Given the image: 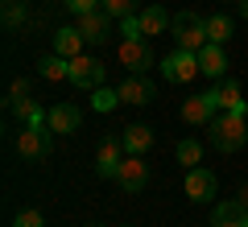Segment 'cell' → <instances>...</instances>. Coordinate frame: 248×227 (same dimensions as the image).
Instances as JSON below:
<instances>
[{"instance_id":"1","label":"cell","mask_w":248,"mask_h":227,"mask_svg":"<svg viewBox=\"0 0 248 227\" xmlns=\"http://www.w3.org/2000/svg\"><path fill=\"white\" fill-rule=\"evenodd\" d=\"M207 128H211V149H219V153H236V149H244V140H248L244 112H219Z\"/></svg>"},{"instance_id":"2","label":"cell","mask_w":248,"mask_h":227,"mask_svg":"<svg viewBox=\"0 0 248 227\" xmlns=\"http://www.w3.org/2000/svg\"><path fill=\"white\" fill-rule=\"evenodd\" d=\"M170 33H174L178 50H190V54H199L207 42H211V37H207V21L199 17V13H178L174 25H170Z\"/></svg>"},{"instance_id":"3","label":"cell","mask_w":248,"mask_h":227,"mask_svg":"<svg viewBox=\"0 0 248 227\" xmlns=\"http://www.w3.org/2000/svg\"><path fill=\"white\" fill-rule=\"evenodd\" d=\"M157 70H161V79H166V83H190L195 75H203V70H199V54H190V50L166 54V58L157 62Z\"/></svg>"},{"instance_id":"4","label":"cell","mask_w":248,"mask_h":227,"mask_svg":"<svg viewBox=\"0 0 248 227\" xmlns=\"http://www.w3.org/2000/svg\"><path fill=\"white\" fill-rule=\"evenodd\" d=\"M120 62L133 70V75H145L149 66H157V54H153L149 37H124L120 42Z\"/></svg>"},{"instance_id":"5","label":"cell","mask_w":248,"mask_h":227,"mask_svg":"<svg viewBox=\"0 0 248 227\" xmlns=\"http://www.w3.org/2000/svg\"><path fill=\"white\" fill-rule=\"evenodd\" d=\"M50 136H54L50 128H29L25 124V128L17 132V153L25 161H46L50 157Z\"/></svg>"},{"instance_id":"6","label":"cell","mask_w":248,"mask_h":227,"mask_svg":"<svg viewBox=\"0 0 248 227\" xmlns=\"http://www.w3.org/2000/svg\"><path fill=\"white\" fill-rule=\"evenodd\" d=\"M66 83H75V87H83V91L104 87V62H95L91 54H79V58H71V79H66Z\"/></svg>"},{"instance_id":"7","label":"cell","mask_w":248,"mask_h":227,"mask_svg":"<svg viewBox=\"0 0 248 227\" xmlns=\"http://www.w3.org/2000/svg\"><path fill=\"white\" fill-rule=\"evenodd\" d=\"M124 140L120 136H104L99 140V153H95V174L99 178H116L120 174V166H124Z\"/></svg>"},{"instance_id":"8","label":"cell","mask_w":248,"mask_h":227,"mask_svg":"<svg viewBox=\"0 0 248 227\" xmlns=\"http://www.w3.org/2000/svg\"><path fill=\"white\" fill-rule=\"evenodd\" d=\"M116 182H120V190L124 194H141L145 186H149V166H145V157H124V166H120V174H116Z\"/></svg>"},{"instance_id":"9","label":"cell","mask_w":248,"mask_h":227,"mask_svg":"<svg viewBox=\"0 0 248 227\" xmlns=\"http://www.w3.org/2000/svg\"><path fill=\"white\" fill-rule=\"evenodd\" d=\"M215 174L211 169H203V166H195V169H186V182H182V190H186V198L190 202H211L215 198Z\"/></svg>"},{"instance_id":"10","label":"cell","mask_w":248,"mask_h":227,"mask_svg":"<svg viewBox=\"0 0 248 227\" xmlns=\"http://www.w3.org/2000/svg\"><path fill=\"white\" fill-rule=\"evenodd\" d=\"M112 21H116V17H108L104 9L83 13V17H79V33L87 37L91 45H104V42H112Z\"/></svg>"},{"instance_id":"11","label":"cell","mask_w":248,"mask_h":227,"mask_svg":"<svg viewBox=\"0 0 248 227\" xmlns=\"http://www.w3.org/2000/svg\"><path fill=\"white\" fill-rule=\"evenodd\" d=\"M79 124H83V112H79V107H75V104H58V107H50L46 128L58 132V136H71V132H79Z\"/></svg>"},{"instance_id":"12","label":"cell","mask_w":248,"mask_h":227,"mask_svg":"<svg viewBox=\"0 0 248 227\" xmlns=\"http://www.w3.org/2000/svg\"><path fill=\"white\" fill-rule=\"evenodd\" d=\"M215 116H219V107L211 104V95H207V91H203V95H190V99L182 104V120H186V124H199V128H207Z\"/></svg>"},{"instance_id":"13","label":"cell","mask_w":248,"mask_h":227,"mask_svg":"<svg viewBox=\"0 0 248 227\" xmlns=\"http://www.w3.org/2000/svg\"><path fill=\"white\" fill-rule=\"evenodd\" d=\"M207 95H211V104L219 107V112H244V95H240V83L236 79H219Z\"/></svg>"},{"instance_id":"14","label":"cell","mask_w":248,"mask_h":227,"mask_svg":"<svg viewBox=\"0 0 248 227\" xmlns=\"http://www.w3.org/2000/svg\"><path fill=\"white\" fill-rule=\"evenodd\" d=\"M199 70H203L207 79H228V54H223V45H215V42H207L203 50H199Z\"/></svg>"},{"instance_id":"15","label":"cell","mask_w":248,"mask_h":227,"mask_svg":"<svg viewBox=\"0 0 248 227\" xmlns=\"http://www.w3.org/2000/svg\"><path fill=\"white\" fill-rule=\"evenodd\" d=\"M116 91H120V104H137V107L149 104V99L157 95L153 83L145 79V75H128V79H120V87H116Z\"/></svg>"},{"instance_id":"16","label":"cell","mask_w":248,"mask_h":227,"mask_svg":"<svg viewBox=\"0 0 248 227\" xmlns=\"http://www.w3.org/2000/svg\"><path fill=\"white\" fill-rule=\"evenodd\" d=\"M137 21H141V33H145V37L170 33V25H174V17H170L161 4H145V9H137Z\"/></svg>"},{"instance_id":"17","label":"cell","mask_w":248,"mask_h":227,"mask_svg":"<svg viewBox=\"0 0 248 227\" xmlns=\"http://www.w3.org/2000/svg\"><path fill=\"white\" fill-rule=\"evenodd\" d=\"M83 45H87V37L79 33V25H62L54 33V54H62V58H79Z\"/></svg>"},{"instance_id":"18","label":"cell","mask_w":248,"mask_h":227,"mask_svg":"<svg viewBox=\"0 0 248 227\" xmlns=\"http://www.w3.org/2000/svg\"><path fill=\"white\" fill-rule=\"evenodd\" d=\"M211 227H248V207H244L240 198L219 202V207H215V215H211Z\"/></svg>"},{"instance_id":"19","label":"cell","mask_w":248,"mask_h":227,"mask_svg":"<svg viewBox=\"0 0 248 227\" xmlns=\"http://www.w3.org/2000/svg\"><path fill=\"white\" fill-rule=\"evenodd\" d=\"M120 140H124V153H133V157H145V153H149V145H153V132L145 128V124H128Z\"/></svg>"},{"instance_id":"20","label":"cell","mask_w":248,"mask_h":227,"mask_svg":"<svg viewBox=\"0 0 248 227\" xmlns=\"http://www.w3.org/2000/svg\"><path fill=\"white\" fill-rule=\"evenodd\" d=\"M9 104H13V112H17L29 128H46V120H50V112H46L37 99H29V95H25V99H9Z\"/></svg>"},{"instance_id":"21","label":"cell","mask_w":248,"mask_h":227,"mask_svg":"<svg viewBox=\"0 0 248 227\" xmlns=\"http://www.w3.org/2000/svg\"><path fill=\"white\" fill-rule=\"evenodd\" d=\"M37 70H42V79L62 83V79H71V58H62V54H50V58L37 62Z\"/></svg>"},{"instance_id":"22","label":"cell","mask_w":248,"mask_h":227,"mask_svg":"<svg viewBox=\"0 0 248 227\" xmlns=\"http://www.w3.org/2000/svg\"><path fill=\"white\" fill-rule=\"evenodd\" d=\"M207 37H211L215 45H228V37H232V17H223V13L207 17Z\"/></svg>"},{"instance_id":"23","label":"cell","mask_w":248,"mask_h":227,"mask_svg":"<svg viewBox=\"0 0 248 227\" xmlns=\"http://www.w3.org/2000/svg\"><path fill=\"white\" fill-rule=\"evenodd\" d=\"M178 161H182L186 169H195L199 161H203V145H199V140H178Z\"/></svg>"},{"instance_id":"24","label":"cell","mask_w":248,"mask_h":227,"mask_svg":"<svg viewBox=\"0 0 248 227\" xmlns=\"http://www.w3.org/2000/svg\"><path fill=\"white\" fill-rule=\"evenodd\" d=\"M116 104H120V91H112V87H95L91 91V107H95V112H112Z\"/></svg>"},{"instance_id":"25","label":"cell","mask_w":248,"mask_h":227,"mask_svg":"<svg viewBox=\"0 0 248 227\" xmlns=\"http://www.w3.org/2000/svg\"><path fill=\"white\" fill-rule=\"evenodd\" d=\"M99 9L108 13V17H116V21H124L128 13H137V0H104Z\"/></svg>"},{"instance_id":"26","label":"cell","mask_w":248,"mask_h":227,"mask_svg":"<svg viewBox=\"0 0 248 227\" xmlns=\"http://www.w3.org/2000/svg\"><path fill=\"white\" fill-rule=\"evenodd\" d=\"M13 227H46V215H42V211H33V207H25L17 219H13Z\"/></svg>"},{"instance_id":"27","label":"cell","mask_w":248,"mask_h":227,"mask_svg":"<svg viewBox=\"0 0 248 227\" xmlns=\"http://www.w3.org/2000/svg\"><path fill=\"white\" fill-rule=\"evenodd\" d=\"M4 25H9V29L25 25V4H4Z\"/></svg>"},{"instance_id":"28","label":"cell","mask_w":248,"mask_h":227,"mask_svg":"<svg viewBox=\"0 0 248 227\" xmlns=\"http://www.w3.org/2000/svg\"><path fill=\"white\" fill-rule=\"evenodd\" d=\"M62 4H66V9H71L75 17H83V13H95L99 4H104V0H62Z\"/></svg>"},{"instance_id":"29","label":"cell","mask_w":248,"mask_h":227,"mask_svg":"<svg viewBox=\"0 0 248 227\" xmlns=\"http://www.w3.org/2000/svg\"><path fill=\"white\" fill-rule=\"evenodd\" d=\"M120 33H124V37H145V33H141V21H137V13H128V17L120 21Z\"/></svg>"},{"instance_id":"30","label":"cell","mask_w":248,"mask_h":227,"mask_svg":"<svg viewBox=\"0 0 248 227\" xmlns=\"http://www.w3.org/2000/svg\"><path fill=\"white\" fill-rule=\"evenodd\" d=\"M29 95V83L25 79H13V91H9V99H25Z\"/></svg>"},{"instance_id":"31","label":"cell","mask_w":248,"mask_h":227,"mask_svg":"<svg viewBox=\"0 0 248 227\" xmlns=\"http://www.w3.org/2000/svg\"><path fill=\"white\" fill-rule=\"evenodd\" d=\"M240 202H244V207H248V186H244V190H240Z\"/></svg>"},{"instance_id":"32","label":"cell","mask_w":248,"mask_h":227,"mask_svg":"<svg viewBox=\"0 0 248 227\" xmlns=\"http://www.w3.org/2000/svg\"><path fill=\"white\" fill-rule=\"evenodd\" d=\"M240 13H244V17H248V0H240Z\"/></svg>"},{"instance_id":"33","label":"cell","mask_w":248,"mask_h":227,"mask_svg":"<svg viewBox=\"0 0 248 227\" xmlns=\"http://www.w3.org/2000/svg\"><path fill=\"white\" fill-rule=\"evenodd\" d=\"M4 4H25V0H4Z\"/></svg>"},{"instance_id":"34","label":"cell","mask_w":248,"mask_h":227,"mask_svg":"<svg viewBox=\"0 0 248 227\" xmlns=\"http://www.w3.org/2000/svg\"><path fill=\"white\" fill-rule=\"evenodd\" d=\"M87 227H104V223H87Z\"/></svg>"}]
</instances>
